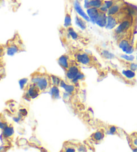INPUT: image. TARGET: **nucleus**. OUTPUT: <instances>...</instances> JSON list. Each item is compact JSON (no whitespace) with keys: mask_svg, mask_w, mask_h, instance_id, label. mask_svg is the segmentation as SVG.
I'll list each match as a JSON object with an SVG mask.
<instances>
[{"mask_svg":"<svg viewBox=\"0 0 137 152\" xmlns=\"http://www.w3.org/2000/svg\"><path fill=\"white\" fill-rule=\"evenodd\" d=\"M23 43L21 38L18 36H15L14 38L10 40L7 43V54L9 56H13L18 52L22 51Z\"/></svg>","mask_w":137,"mask_h":152,"instance_id":"f257e3e1","label":"nucleus"},{"mask_svg":"<svg viewBox=\"0 0 137 152\" xmlns=\"http://www.w3.org/2000/svg\"><path fill=\"white\" fill-rule=\"evenodd\" d=\"M132 26H133V18L130 15L121 21V22L115 28L114 34L118 36L125 35L130 30Z\"/></svg>","mask_w":137,"mask_h":152,"instance_id":"f03ea898","label":"nucleus"},{"mask_svg":"<svg viewBox=\"0 0 137 152\" xmlns=\"http://www.w3.org/2000/svg\"><path fill=\"white\" fill-rule=\"evenodd\" d=\"M41 91L39 90L38 86L35 84L31 83L27 88V91L24 95V98L26 100L30 101L31 99H36L39 95Z\"/></svg>","mask_w":137,"mask_h":152,"instance_id":"7ed1b4c3","label":"nucleus"},{"mask_svg":"<svg viewBox=\"0 0 137 152\" xmlns=\"http://www.w3.org/2000/svg\"><path fill=\"white\" fill-rule=\"evenodd\" d=\"M118 46L126 54H130L134 50V46L130 43V41L126 37L120 38V41L118 42Z\"/></svg>","mask_w":137,"mask_h":152,"instance_id":"20e7f679","label":"nucleus"},{"mask_svg":"<svg viewBox=\"0 0 137 152\" xmlns=\"http://www.w3.org/2000/svg\"><path fill=\"white\" fill-rule=\"evenodd\" d=\"M51 84V78H50L47 75H42L39 78V80L37 83L36 85L38 86L41 92L46 91L50 87Z\"/></svg>","mask_w":137,"mask_h":152,"instance_id":"39448f33","label":"nucleus"},{"mask_svg":"<svg viewBox=\"0 0 137 152\" xmlns=\"http://www.w3.org/2000/svg\"><path fill=\"white\" fill-rule=\"evenodd\" d=\"M76 59L78 63L86 65V66H90L93 63L91 56L86 52H80V53H78L76 55Z\"/></svg>","mask_w":137,"mask_h":152,"instance_id":"423d86ee","label":"nucleus"},{"mask_svg":"<svg viewBox=\"0 0 137 152\" xmlns=\"http://www.w3.org/2000/svg\"><path fill=\"white\" fill-rule=\"evenodd\" d=\"M80 72V70L78 66L75 64H70V67L66 70V77L68 80L71 81L77 77Z\"/></svg>","mask_w":137,"mask_h":152,"instance_id":"0eeeda50","label":"nucleus"},{"mask_svg":"<svg viewBox=\"0 0 137 152\" xmlns=\"http://www.w3.org/2000/svg\"><path fill=\"white\" fill-rule=\"evenodd\" d=\"M124 19H125V18H124ZM124 19L121 20V18L118 16V14L114 15H108L106 28L109 29V30L114 28L116 26L119 24L121 22V21Z\"/></svg>","mask_w":137,"mask_h":152,"instance_id":"6e6552de","label":"nucleus"},{"mask_svg":"<svg viewBox=\"0 0 137 152\" xmlns=\"http://www.w3.org/2000/svg\"><path fill=\"white\" fill-rule=\"evenodd\" d=\"M123 2L122 0H119L116 2V3L113 5L112 7H110L107 12V15H114L118 14V13L121 12V10H122L124 7Z\"/></svg>","mask_w":137,"mask_h":152,"instance_id":"1a4fd4ad","label":"nucleus"},{"mask_svg":"<svg viewBox=\"0 0 137 152\" xmlns=\"http://www.w3.org/2000/svg\"><path fill=\"white\" fill-rule=\"evenodd\" d=\"M101 12V10L96 8V7H89L87 9V14L90 18V20L94 23H95L97 18L98 17Z\"/></svg>","mask_w":137,"mask_h":152,"instance_id":"9d476101","label":"nucleus"},{"mask_svg":"<svg viewBox=\"0 0 137 152\" xmlns=\"http://www.w3.org/2000/svg\"><path fill=\"white\" fill-rule=\"evenodd\" d=\"M74 9L76 10V13L78 14V15H80V16H81L82 18H83L86 22H89V21L90 20V18L88 17V14H86L82 10V8L78 0H75L74 3Z\"/></svg>","mask_w":137,"mask_h":152,"instance_id":"9b49d317","label":"nucleus"},{"mask_svg":"<svg viewBox=\"0 0 137 152\" xmlns=\"http://www.w3.org/2000/svg\"><path fill=\"white\" fill-rule=\"evenodd\" d=\"M58 62L60 66H61L65 71L70 66V62L69 60V56L68 55H62L60 56L58 60Z\"/></svg>","mask_w":137,"mask_h":152,"instance_id":"f8f14e48","label":"nucleus"},{"mask_svg":"<svg viewBox=\"0 0 137 152\" xmlns=\"http://www.w3.org/2000/svg\"><path fill=\"white\" fill-rule=\"evenodd\" d=\"M104 0H90L84 1V7L88 9L89 7H96L100 8L103 4Z\"/></svg>","mask_w":137,"mask_h":152,"instance_id":"ddd939ff","label":"nucleus"},{"mask_svg":"<svg viewBox=\"0 0 137 152\" xmlns=\"http://www.w3.org/2000/svg\"><path fill=\"white\" fill-rule=\"evenodd\" d=\"M107 18L108 15L106 13L101 11V13H100L98 17L97 18L95 23H96L97 25L99 26L101 28L106 27L107 23Z\"/></svg>","mask_w":137,"mask_h":152,"instance_id":"4468645a","label":"nucleus"},{"mask_svg":"<svg viewBox=\"0 0 137 152\" xmlns=\"http://www.w3.org/2000/svg\"><path fill=\"white\" fill-rule=\"evenodd\" d=\"M90 137L94 142L100 143L101 141L103 140V139L104 138V133L102 130L97 131V132H94L92 134Z\"/></svg>","mask_w":137,"mask_h":152,"instance_id":"2eb2a0df","label":"nucleus"},{"mask_svg":"<svg viewBox=\"0 0 137 152\" xmlns=\"http://www.w3.org/2000/svg\"><path fill=\"white\" fill-rule=\"evenodd\" d=\"M62 88H63L65 90V91L66 93H68L70 95H72V94L75 91V86L73 85H68V84H66L65 83V81L61 80V82L60 83V85Z\"/></svg>","mask_w":137,"mask_h":152,"instance_id":"dca6fc26","label":"nucleus"},{"mask_svg":"<svg viewBox=\"0 0 137 152\" xmlns=\"http://www.w3.org/2000/svg\"><path fill=\"white\" fill-rule=\"evenodd\" d=\"M75 22L79 28H80L82 30H85L86 29V20L82 18L79 15H76L75 18Z\"/></svg>","mask_w":137,"mask_h":152,"instance_id":"f3484780","label":"nucleus"},{"mask_svg":"<svg viewBox=\"0 0 137 152\" xmlns=\"http://www.w3.org/2000/svg\"><path fill=\"white\" fill-rule=\"evenodd\" d=\"M122 75L125 77L126 78H127L128 80L134 79L136 77V73L133 70L130 69H126L122 71Z\"/></svg>","mask_w":137,"mask_h":152,"instance_id":"a211bd4d","label":"nucleus"},{"mask_svg":"<svg viewBox=\"0 0 137 152\" xmlns=\"http://www.w3.org/2000/svg\"><path fill=\"white\" fill-rule=\"evenodd\" d=\"M14 134V128L12 126H7L3 129V135L5 138L11 137Z\"/></svg>","mask_w":137,"mask_h":152,"instance_id":"6ab92c4d","label":"nucleus"},{"mask_svg":"<svg viewBox=\"0 0 137 152\" xmlns=\"http://www.w3.org/2000/svg\"><path fill=\"white\" fill-rule=\"evenodd\" d=\"M50 93L53 99H58L60 98V91L58 88V86L56 85H53L50 89Z\"/></svg>","mask_w":137,"mask_h":152,"instance_id":"aec40b11","label":"nucleus"},{"mask_svg":"<svg viewBox=\"0 0 137 152\" xmlns=\"http://www.w3.org/2000/svg\"><path fill=\"white\" fill-rule=\"evenodd\" d=\"M72 26V18H71V15L69 12H66L64 18V27L65 28H69Z\"/></svg>","mask_w":137,"mask_h":152,"instance_id":"412c9836","label":"nucleus"},{"mask_svg":"<svg viewBox=\"0 0 137 152\" xmlns=\"http://www.w3.org/2000/svg\"><path fill=\"white\" fill-rule=\"evenodd\" d=\"M67 31L68 34H69V35L71 38H72V39H74V40H78V39L79 38V35L77 34V32H75V30H74V28L71 26V27H69L67 28Z\"/></svg>","mask_w":137,"mask_h":152,"instance_id":"4be33fe9","label":"nucleus"},{"mask_svg":"<svg viewBox=\"0 0 137 152\" xmlns=\"http://www.w3.org/2000/svg\"><path fill=\"white\" fill-rule=\"evenodd\" d=\"M50 78H51L52 83L53 84V85H56V86L60 85V83L61 82V79H60L59 77H56V76L52 75L50 76Z\"/></svg>","mask_w":137,"mask_h":152,"instance_id":"5701e85b","label":"nucleus"},{"mask_svg":"<svg viewBox=\"0 0 137 152\" xmlns=\"http://www.w3.org/2000/svg\"><path fill=\"white\" fill-rule=\"evenodd\" d=\"M101 54H102V56H103L104 58H108V59L112 58V57H114V54L110 53L109 51L105 50H104L102 51Z\"/></svg>","mask_w":137,"mask_h":152,"instance_id":"b1692460","label":"nucleus"},{"mask_svg":"<svg viewBox=\"0 0 137 152\" xmlns=\"http://www.w3.org/2000/svg\"><path fill=\"white\" fill-rule=\"evenodd\" d=\"M120 57L122 58V59H125L126 61H128V62H132L134 60V56H132V55H128V54H125V55H121Z\"/></svg>","mask_w":137,"mask_h":152,"instance_id":"393cba45","label":"nucleus"},{"mask_svg":"<svg viewBox=\"0 0 137 152\" xmlns=\"http://www.w3.org/2000/svg\"><path fill=\"white\" fill-rule=\"evenodd\" d=\"M127 66L129 69L133 70L134 72L137 70V63H135V62H127Z\"/></svg>","mask_w":137,"mask_h":152,"instance_id":"a878e982","label":"nucleus"},{"mask_svg":"<svg viewBox=\"0 0 137 152\" xmlns=\"http://www.w3.org/2000/svg\"><path fill=\"white\" fill-rule=\"evenodd\" d=\"M28 82V78H22V79H20L19 80L20 88L22 89L24 88L25 86H26V85H27Z\"/></svg>","mask_w":137,"mask_h":152,"instance_id":"bb28decb","label":"nucleus"},{"mask_svg":"<svg viewBox=\"0 0 137 152\" xmlns=\"http://www.w3.org/2000/svg\"><path fill=\"white\" fill-rule=\"evenodd\" d=\"M109 132L111 134H117L118 133V128L117 126H115V125H111V126H110L109 127Z\"/></svg>","mask_w":137,"mask_h":152,"instance_id":"cd10ccee","label":"nucleus"},{"mask_svg":"<svg viewBox=\"0 0 137 152\" xmlns=\"http://www.w3.org/2000/svg\"><path fill=\"white\" fill-rule=\"evenodd\" d=\"M64 151H75L76 149L74 148V147H72L71 145H67L64 147Z\"/></svg>","mask_w":137,"mask_h":152,"instance_id":"c85d7f7f","label":"nucleus"},{"mask_svg":"<svg viewBox=\"0 0 137 152\" xmlns=\"http://www.w3.org/2000/svg\"><path fill=\"white\" fill-rule=\"evenodd\" d=\"M20 112L21 116H23V117H26V115H27V114H28V111H27V110H26V109H21L20 111Z\"/></svg>","mask_w":137,"mask_h":152,"instance_id":"c756f323","label":"nucleus"},{"mask_svg":"<svg viewBox=\"0 0 137 152\" xmlns=\"http://www.w3.org/2000/svg\"><path fill=\"white\" fill-rule=\"evenodd\" d=\"M6 126H7L6 124H5V123H3V122H0V129H4Z\"/></svg>","mask_w":137,"mask_h":152,"instance_id":"7c9ffc66","label":"nucleus"},{"mask_svg":"<svg viewBox=\"0 0 137 152\" xmlns=\"http://www.w3.org/2000/svg\"><path fill=\"white\" fill-rule=\"evenodd\" d=\"M78 150L79 151H86V148H84V146H80L78 148Z\"/></svg>","mask_w":137,"mask_h":152,"instance_id":"2f4dec72","label":"nucleus"},{"mask_svg":"<svg viewBox=\"0 0 137 152\" xmlns=\"http://www.w3.org/2000/svg\"><path fill=\"white\" fill-rule=\"evenodd\" d=\"M130 148L132 149V150L134 151H136L137 152V147L135 146H130Z\"/></svg>","mask_w":137,"mask_h":152,"instance_id":"473e14b6","label":"nucleus"},{"mask_svg":"<svg viewBox=\"0 0 137 152\" xmlns=\"http://www.w3.org/2000/svg\"><path fill=\"white\" fill-rule=\"evenodd\" d=\"M136 61H137V56H136Z\"/></svg>","mask_w":137,"mask_h":152,"instance_id":"72a5a7b5","label":"nucleus"},{"mask_svg":"<svg viewBox=\"0 0 137 152\" xmlns=\"http://www.w3.org/2000/svg\"><path fill=\"white\" fill-rule=\"evenodd\" d=\"M78 1H81V0H78Z\"/></svg>","mask_w":137,"mask_h":152,"instance_id":"f704fd0d","label":"nucleus"}]
</instances>
